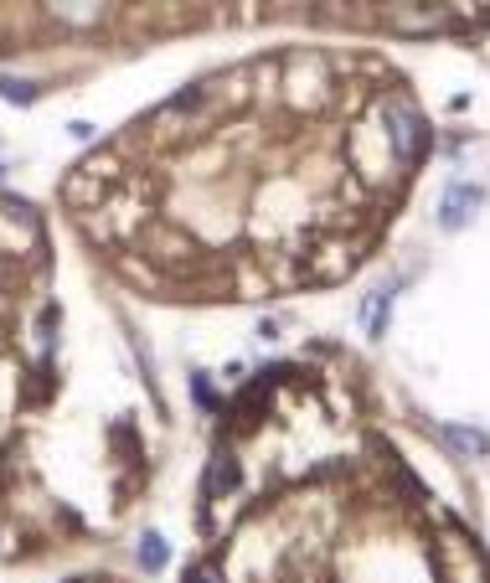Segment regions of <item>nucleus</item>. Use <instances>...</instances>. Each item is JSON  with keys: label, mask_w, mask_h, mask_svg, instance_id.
Wrapping results in <instances>:
<instances>
[{"label": "nucleus", "mask_w": 490, "mask_h": 583, "mask_svg": "<svg viewBox=\"0 0 490 583\" xmlns=\"http://www.w3.org/2000/svg\"><path fill=\"white\" fill-rule=\"evenodd\" d=\"M387 140H393V156L403 160V166H418V160L428 156V119L418 114V104L413 98H387Z\"/></svg>", "instance_id": "1"}, {"label": "nucleus", "mask_w": 490, "mask_h": 583, "mask_svg": "<svg viewBox=\"0 0 490 583\" xmlns=\"http://www.w3.org/2000/svg\"><path fill=\"white\" fill-rule=\"evenodd\" d=\"M243 486V465L233 459L227 444H212V459H206V475H202V496L206 501H222V496H233Z\"/></svg>", "instance_id": "2"}, {"label": "nucleus", "mask_w": 490, "mask_h": 583, "mask_svg": "<svg viewBox=\"0 0 490 583\" xmlns=\"http://www.w3.org/2000/svg\"><path fill=\"white\" fill-rule=\"evenodd\" d=\"M480 202H485V191L475 186V181H449L439 196V222L444 227H470V217L480 212Z\"/></svg>", "instance_id": "3"}, {"label": "nucleus", "mask_w": 490, "mask_h": 583, "mask_svg": "<svg viewBox=\"0 0 490 583\" xmlns=\"http://www.w3.org/2000/svg\"><path fill=\"white\" fill-rule=\"evenodd\" d=\"M439 439L449 444L455 455H465V459L490 455V434H485V428H470V424H444V428H439Z\"/></svg>", "instance_id": "4"}, {"label": "nucleus", "mask_w": 490, "mask_h": 583, "mask_svg": "<svg viewBox=\"0 0 490 583\" xmlns=\"http://www.w3.org/2000/svg\"><path fill=\"white\" fill-rule=\"evenodd\" d=\"M135 563H140L145 573H160V568L171 563V542H165L160 532H145L140 548H135Z\"/></svg>", "instance_id": "5"}, {"label": "nucleus", "mask_w": 490, "mask_h": 583, "mask_svg": "<svg viewBox=\"0 0 490 583\" xmlns=\"http://www.w3.org/2000/svg\"><path fill=\"white\" fill-rule=\"evenodd\" d=\"M387 310H393V289H382V295H372V300L362 305V326H366V336H372V341L387 331Z\"/></svg>", "instance_id": "6"}, {"label": "nucleus", "mask_w": 490, "mask_h": 583, "mask_svg": "<svg viewBox=\"0 0 490 583\" xmlns=\"http://www.w3.org/2000/svg\"><path fill=\"white\" fill-rule=\"evenodd\" d=\"M0 98H5V104H16V109H32L36 98H42V88H36V83H26V78L0 73Z\"/></svg>", "instance_id": "7"}, {"label": "nucleus", "mask_w": 490, "mask_h": 583, "mask_svg": "<svg viewBox=\"0 0 490 583\" xmlns=\"http://www.w3.org/2000/svg\"><path fill=\"white\" fill-rule=\"evenodd\" d=\"M191 403H196V408H206V413H222V397H217V387H212V377H206V372H191Z\"/></svg>", "instance_id": "8"}, {"label": "nucleus", "mask_w": 490, "mask_h": 583, "mask_svg": "<svg viewBox=\"0 0 490 583\" xmlns=\"http://www.w3.org/2000/svg\"><path fill=\"white\" fill-rule=\"evenodd\" d=\"M186 583H222V573H217V563H191Z\"/></svg>", "instance_id": "9"}, {"label": "nucleus", "mask_w": 490, "mask_h": 583, "mask_svg": "<svg viewBox=\"0 0 490 583\" xmlns=\"http://www.w3.org/2000/svg\"><path fill=\"white\" fill-rule=\"evenodd\" d=\"M67 135H73V140H83V145H88V140H94V135H98V129H94V125H78V119H73V125H67Z\"/></svg>", "instance_id": "10"}]
</instances>
